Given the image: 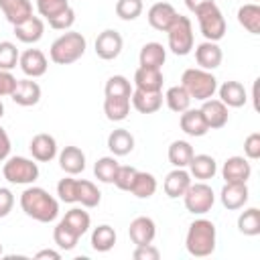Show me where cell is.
I'll use <instances>...</instances> for the list:
<instances>
[{"label": "cell", "instance_id": "6da1fadb", "mask_svg": "<svg viewBox=\"0 0 260 260\" xmlns=\"http://www.w3.org/2000/svg\"><path fill=\"white\" fill-rule=\"evenodd\" d=\"M20 209L35 221L41 223H51L57 219L59 215V201L43 187H35L28 185L22 193H20Z\"/></svg>", "mask_w": 260, "mask_h": 260}, {"label": "cell", "instance_id": "7a4b0ae2", "mask_svg": "<svg viewBox=\"0 0 260 260\" xmlns=\"http://www.w3.org/2000/svg\"><path fill=\"white\" fill-rule=\"evenodd\" d=\"M217 244V230L211 219L197 217L189 223L187 236H185V248L195 258H205L215 252Z\"/></svg>", "mask_w": 260, "mask_h": 260}, {"label": "cell", "instance_id": "3957f363", "mask_svg": "<svg viewBox=\"0 0 260 260\" xmlns=\"http://www.w3.org/2000/svg\"><path fill=\"white\" fill-rule=\"evenodd\" d=\"M87 49V41L81 32L77 30H65L61 37H57L51 43L49 49V59L55 65H71L83 57Z\"/></svg>", "mask_w": 260, "mask_h": 260}, {"label": "cell", "instance_id": "277c9868", "mask_svg": "<svg viewBox=\"0 0 260 260\" xmlns=\"http://www.w3.org/2000/svg\"><path fill=\"white\" fill-rule=\"evenodd\" d=\"M181 85L187 89L191 100L205 102L215 95L217 91V79L211 71L201 69V67H189L181 75Z\"/></svg>", "mask_w": 260, "mask_h": 260}, {"label": "cell", "instance_id": "5b68a950", "mask_svg": "<svg viewBox=\"0 0 260 260\" xmlns=\"http://www.w3.org/2000/svg\"><path fill=\"white\" fill-rule=\"evenodd\" d=\"M2 175L12 185H32L39 179V165L35 162V158L8 156L4 160Z\"/></svg>", "mask_w": 260, "mask_h": 260}, {"label": "cell", "instance_id": "8992f818", "mask_svg": "<svg viewBox=\"0 0 260 260\" xmlns=\"http://www.w3.org/2000/svg\"><path fill=\"white\" fill-rule=\"evenodd\" d=\"M183 203H185V209L189 213L203 215V213L211 211V207L215 203V193H213L211 185H207V181H195L185 191Z\"/></svg>", "mask_w": 260, "mask_h": 260}, {"label": "cell", "instance_id": "52a82bcc", "mask_svg": "<svg viewBox=\"0 0 260 260\" xmlns=\"http://www.w3.org/2000/svg\"><path fill=\"white\" fill-rule=\"evenodd\" d=\"M167 39H169V49L175 55H189L193 51L195 39H193V24L187 16H177V20L173 22V26L167 30Z\"/></svg>", "mask_w": 260, "mask_h": 260}, {"label": "cell", "instance_id": "ba28073f", "mask_svg": "<svg viewBox=\"0 0 260 260\" xmlns=\"http://www.w3.org/2000/svg\"><path fill=\"white\" fill-rule=\"evenodd\" d=\"M197 16V22H199V30L201 35L205 37V41H221L225 37V30H228V24H225V16L223 12L217 8V4H209L205 6Z\"/></svg>", "mask_w": 260, "mask_h": 260}, {"label": "cell", "instance_id": "9c48e42d", "mask_svg": "<svg viewBox=\"0 0 260 260\" xmlns=\"http://www.w3.org/2000/svg\"><path fill=\"white\" fill-rule=\"evenodd\" d=\"M95 55L104 61H114L120 53H122V47H124V39L118 30L114 28H106L98 35L95 39Z\"/></svg>", "mask_w": 260, "mask_h": 260}, {"label": "cell", "instance_id": "30bf717a", "mask_svg": "<svg viewBox=\"0 0 260 260\" xmlns=\"http://www.w3.org/2000/svg\"><path fill=\"white\" fill-rule=\"evenodd\" d=\"M18 67L26 77L37 79V77H43L47 73L49 59L41 49H26L18 57Z\"/></svg>", "mask_w": 260, "mask_h": 260}, {"label": "cell", "instance_id": "8fae6325", "mask_svg": "<svg viewBox=\"0 0 260 260\" xmlns=\"http://www.w3.org/2000/svg\"><path fill=\"white\" fill-rule=\"evenodd\" d=\"M177 16H179V12H177L175 6L169 4V2H154V4L148 8V12H146L148 24H150L154 30H160V32H167V30L173 26V22L177 20Z\"/></svg>", "mask_w": 260, "mask_h": 260}, {"label": "cell", "instance_id": "7c38bea8", "mask_svg": "<svg viewBox=\"0 0 260 260\" xmlns=\"http://www.w3.org/2000/svg\"><path fill=\"white\" fill-rule=\"evenodd\" d=\"M28 150H30V154H32V158H35L37 162H51V160L59 154L55 136H51V134H47V132L35 134V136L30 138Z\"/></svg>", "mask_w": 260, "mask_h": 260}, {"label": "cell", "instance_id": "4fadbf2b", "mask_svg": "<svg viewBox=\"0 0 260 260\" xmlns=\"http://www.w3.org/2000/svg\"><path fill=\"white\" fill-rule=\"evenodd\" d=\"M41 93H43L41 85L37 81H32L30 77H24V79H16V85H14V91L10 93V98L16 106L30 108L41 102Z\"/></svg>", "mask_w": 260, "mask_h": 260}, {"label": "cell", "instance_id": "5bb4252c", "mask_svg": "<svg viewBox=\"0 0 260 260\" xmlns=\"http://www.w3.org/2000/svg\"><path fill=\"white\" fill-rule=\"evenodd\" d=\"M252 175V165L246 156H230L225 158L223 167H221V177L225 183H248Z\"/></svg>", "mask_w": 260, "mask_h": 260}, {"label": "cell", "instance_id": "9a60e30c", "mask_svg": "<svg viewBox=\"0 0 260 260\" xmlns=\"http://www.w3.org/2000/svg\"><path fill=\"white\" fill-rule=\"evenodd\" d=\"M248 199H250V191L246 183H225L219 191V201L230 211H238L246 207Z\"/></svg>", "mask_w": 260, "mask_h": 260}, {"label": "cell", "instance_id": "2e32d148", "mask_svg": "<svg viewBox=\"0 0 260 260\" xmlns=\"http://www.w3.org/2000/svg\"><path fill=\"white\" fill-rule=\"evenodd\" d=\"M128 236L130 242L134 246H144V244H152L154 236H156V223L152 217L148 215H138L130 221L128 225Z\"/></svg>", "mask_w": 260, "mask_h": 260}, {"label": "cell", "instance_id": "e0dca14e", "mask_svg": "<svg viewBox=\"0 0 260 260\" xmlns=\"http://www.w3.org/2000/svg\"><path fill=\"white\" fill-rule=\"evenodd\" d=\"M201 114L209 126V130H219L228 124V118H230V112H228V106L221 102V100H215V98H209L201 104Z\"/></svg>", "mask_w": 260, "mask_h": 260}, {"label": "cell", "instance_id": "ac0fdd59", "mask_svg": "<svg viewBox=\"0 0 260 260\" xmlns=\"http://www.w3.org/2000/svg\"><path fill=\"white\" fill-rule=\"evenodd\" d=\"M195 61L201 69H207V71H213L221 65L223 61V53H221V47L213 41H203L195 47Z\"/></svg>", "mask_w": 260, "mask_h": 260}, {"label": "cell", "instance_id": "d6986e66", "mask_svg": "<svg viewBox=\"0 0 260 260\" xmlns=\"http://www.w3.org/2000/svg\"><path fill=\"white\" fill-rule=\"evenodd\" d=\"M193 183L191 175L187 169H173L167 177H165V183H162V189H165V195L169 199H179L185 195V191L189 189V185Z\"/></svg>", "mask_w": 260, "mask_h": 260}, {"label": "cell", "instance_id": "ffe728a7", "mask_svg": "<svg viewBox=\"0 0 260 260\" xmlns=\"http://www.w3.org/2000/svg\"><path fill=\"white\" fill-rule=\"evenodd\" d=\"M179 126L187 136H193V138H201V136H205L209 132V126H207V122H205V118H203L199 108L197 110L189 108V110L181 112Z\"/></svg>", "mask_w": 260, "mask_h": 260}, {"label": "cell", "instance_id": "44dd1931", "mask_svg": "<svg viewBox=\"0 0 260 260\" xmlns=\"http://www.w3.org/2000/svg\"><path fill=\"white\" fill-rule=\"evenodd\" d=\"M59 167L65 175H79L85 171V152L79 146H65L59 154Z\"/></svg>", "mask_w": 260, "mask_h": 260}, {"label": "cell", "instance_id": "7402d4cb", "mask_svg": "<svg viewBox=\"0 0 260 260\" xmlns=\"http://www.w3.org/2000/svg\"><path fill=\"white\" fill-rule=\"evenodd\" d=\"M12 28H14V37H16L20 43H24V45H35V43H39V41L43 39V35H45V22H43V18H39V16H30V18H26L24 22L14 24Z\"/></svg>", "mask_w": 260, "mask_h": 260}, {"label": "cell", "instance_id": "603a6c76", "mask_svg": "<svg viewBox=\"0 0 260 260\" xmlns=\"http://www.w3.org/2000/svg\"><path fill=\"white\" fill-rule=\"evenodd\" d=\"M162 71L154 67H138L134 71V89L140 91H162Z\"/></svg>", "mask_w": 260, "mask_h": 260}, {"label": "cell", "instance_id": "cb8c5ba5", "mask_svg": "<svg viewBox=\"0 0 260 260\" xmlns=\"http://www.w3.org/2000/svg\"><path fill=\"white\" fill-rule=\"evenodd\" d=\"M162 91H140V89H134L132 95H130V104L136 112L140 114H154L160 110L162 106Z\"/></svg>", "mask_w": 260, "mask_h": 260}, {"label": "cell", "instance_id": "d4e9b609", "mask_svg": "<svg viewBox=\"0 0 260 260\" xmlns=\"http://www.w3.org/2000/svg\"><path fill=\"white\" fill-rule=\"evenodd\" d=\"M0 10L6 16V20L14 26L32 16V2L30 0H0Z\"/></svg>", "mask_w": 260, "mask_h": 260}, {"label": "cell", "instance_id": "484cf974", "mask_svg": "<svg viewBox=\"0 0 260 260\" xmlns=\"http://www.w3.org/2000/svg\"><path fill=\"white\" fill-rule=\"evenodd\" d=\"M187 167H189L191 179H197V181H209L217 173V162L211 154H193Z\"/></svg>", "mask_w": 260, "mask_h": 260}, {"label": "cell", "instance_id": "4316f807", "mask_svg": "<svg viewBox=\"0 0 260 260\" xmlns=\"http://www.w3.org/2000/svg\"><path fill=\"white\" fill-rule=\"evenodd\" d=\"M217 93H219V100L228 106V108H242L246 102H248V93H246V87L240 83V81H223L219 87H217Z\"/></svg>", "mask_w": 260, "mask_h": 260}, {"label": "cell", "instance_id": "83f0119b", "mask_svg": "<svg viewBox=\"0 0 260 260\" xmlns=\"http://www.w3.org/2000/svg\"><path fill=\"white\" fill-rule=\"evenodd\" d=\"M167 61V49L156 43V41H150V43H144L140 53H138V63L140 67H154V69H160Z\"/></svg>", "mask_w": 260, "mask_h": 260}, {"label": "cell", "instance_id": "f1b7e54d", "mask_svg": "<svg viewBox=\"0 0 260 260\" xmlns=\"http://www.w3.org/2000/svg\"><path fill=\"white\" fill-rule=\"evenodd\" d=\"M108 148L114 156H126L134 150V136L126 128H116L108 134Z\"/></svg>", "mask_w": 260, "mask_h": 260}, {"label": "cell", "instance_id": "f546056e", "mask_svg": "<svg viewBox=\"0 0 260 260\" xmlns=\"http://www.w3.org/2000/svg\"><path fill=\"white\" fill-rule=\"evenodd\" d=\"M238 22L250 35H260V6L258 2H248L238 8Z\"/></svg>", "mask_w": 260, "mask_h": 260}, {"label": "cell", "instance_id": "4dcf8cb0", "mask_svg": "<svg viewBox=\"0 0 260 260\" xmlns=\"http://www.w3.org/2000/svg\"><path fill=\"white\" fill-rule=\"evenodd\" d=\"M193 154H195V150L187 140H173L171 146H169V152H167L169 162L177 169H187Z\"/></svg>", "mask_w": 260, "mask_h": 260}, {"label": "cell", "instance_id": "1f68e13d", "mask_svg": "<svg viewBox=\"0 0 260 260\" xmlns=\"http://www.w3.org/2000/svg\"><path fill=\"white\" fill-rule=\"evenodd\" d=\"M156 177L152 173H146V171H138L136 177H134V183L130 187V193L138 199H150L154 193H156Z\"/></svg>", "mask_w": 260, "mask_h": 260}, {"label": "cell", "instance_id": "d6a6232c", "mask_svg": "<svg viewBox=\"0 0 260 260\" xmlns=\"http://www.w3.org/2000/svg\"><path fill=\"white\" fill-rule=\"evenodd\" d=\"M100 201L102 191L98 189V185L87 179H77V203H81V207L85 209H93L100 205Z\"/></svg>", "mask_w": 260, "mask_h": 260}, {"label": "cell", "instance_id": "836d02e7", "mask_svg": "<svg viewBox=\"0 0 260 260\" xmlns=\"http://www.w3.org/2000/svg\"><path fill=\"white\" fill-rule=\"evenodd\" d=\"M191 95L187 93V89L183 87V85H173V87H169L167 89V93H165V104H167V108L171 110V112H175V114H181V112H185V110H189L191 108Z\"/></svg>", "mask_w": 260, "mask_h": 260}, {"label": "cell", "instance_id": "e575fe53", "mask_svg": "<svg viewBox=\"0 0 260 260\" xmlns=\"http://www.w3.org/2000/svg\"><path fill=\"white\" fill-rule=\"evenodd\" d=\"M61 221L65 223V225H69L79 238L89 230V225H91V217H89V213L83 209V207H71L69 211H65V215L61 217Z\"/></svg>", "mask_w": 260, "mask_h": 260}, {"label": "cell", "instance_id": "d590c367", "mask_svg": "<svg viewBox=\"0 0 260 260\" xmlns=\"http://www.w3.org/2000/svg\"><path fill=\"white\" fill-rule=\"evenodd\" d=\"M238 232L244 236H250V238L260 234V209L258 207H246L238 215Z\"/></svg>", "mask_w": 260, "mask_h": 260}, {"label": "cell", "instance_id": "8d00e7d4", "mask_svg": "<svg viewBox=\"0 0 260 260\" xmlns=\"http://www.w3.org/2000/svg\"><path fill=\"white\" fill-rule=\"evenodd\" d=\"M116 244V230L108 223H102L93 228L91 232V248L95 252H110Z\"/></svg>", "mask_w": 260, "mask_h": 260}, {"label": "cell", "instance_id": "74e56055", "mask_svg": "<svg viewBox=\"0 0 260 260\" xmlns=\"http://www.w3.org/2000/svg\"><path fill=\"white\" fill-rule=\"evenodd\" d=\"M104 114L110 122H122L130 114V98H106Z\"/></svg>", "mask_w": 260, "mask_h": 260}, {"label": "cell", "instance_id": "f35d334b", "mask_svg": "<svg viewBox=\"0 0 260 260\" xmlns=\"http://www.w3.org/2000/svg\"><path fill=\"white\" fill-rule=\"evenodd\" d=\"M118 167H120V162L116 160L114 154L112 156H102L93 165V175H95V179L100 183H114V177L118 173Z\"/></svg>", "mask_w": 260, "mask_h": 260}, {"label": "cell", "instance_id": "ab89813d", "mask_svg": "<svg viewBox=\"0 0 260 260\" xmlns=\"http://www.w3.org/2000/svg\"><path fill=\"white\" fill-rule=\"evenodd\" d=\"M53 240H55V244H57L59 250L69 252V250H73V248L77 246L79 236H77L69 225H65V223L59 219V223L53 228Z\"/></svg>", "mask_w": 260, "mask_h": 260}, {"label": "cell", "instance_id": "60d3db41", "mask_svg": "<svg viewBox=\"0 0 260 260\" xmlns=\"http://www.w3.org/2000/svg\"><path fill=\"white\" fill-rule=\"evenodd\" d=\"M132 91L134 89H132L128 77H124V75H112V77H108L106 87H104L106 98H130Z\"/></svg>", "mask_w": 260, "mask_h": 260}, {"label": "cell", "instance_id": "b9f144b4", "mask_svg": "<svg viewBox=\"0 0 260 260\" xmlns=\"http://www.w3.org/2000/svg\"><path fill=\"white\" fill-rule=\"evenodd\" d=\"M20 51L12 41H0V69L2 71H12L18 65Z\"/></svg>", "mask_w": 260, "mask_h": 260}, {"label": "cell", "instance_id": "7bdbcfd3", "mask_svg": "<svg viewBox=\"0 0 260 260\" xmlns=\"http://www.w3.org/2000/svg\"><path fill=\"white\" fill-rule=\"evenodd\" d=\"M144 10L142 0H116V14L122 20H136Z\"/></svg>", "mask_w": 260, "mask_h": 260}, {"label": "cell", "instance_id": "ee69618b", "mask_svg": "<svg viewBox=\"0 0 260 260\" xmlns=\"http://www.w3.org/2000/svg\"><path fill=\"white\" fill-rule=\"evenodd\" d=\"M57 195L63 203H77V179H73V175L63 177L57 183Z\"/></svg>", "mask_w": 260, "mask_h": 260}, {"label": "cell", "instance_id": "f6af8a7d", "mask_svg": "<svg viewBox=\"0 0 260 260\" xmlns=\"http://www.w3.org/2000/svg\"><path fill=\"white\" fill-rule=\"evenodd\" d=\"M35 6H37V10H39V14L49 20V18H53L55 14L63 12V10L69 6V2H67V0H35Z\"/></svg>", "mask_w": 260, "mask_h": 260}, {"label": "cell", "instance_id": "bcb514c9", "mask_svg": "<svg viewBox=\"0 0 260 260\" xmlns=\"http://www.w3.org/2000/svg\"><path fill=\"white\" fill-rule=\"evenodd\" d=\"M136 173H138V169H134V167H130V165H120V167H118V173H116V177H114V185H116L120 191H130Z\"/></svg>", "mask_w": 260, "mask_h": 260}, {"label": "cell", "instance_id": "7dc6e473", "mask_svg": "<svg viewBox=\"0 0 260 260\" xmlns=\"http://www.w3.org/2000/svg\"><path fill=\"white\" fill-rule=\"evenodd\" d=\"M47 22H49V26L55 28V30H71V26H73V22H75V10H73L71 6H67L63 12L55 14V16L49 18Z\"/></svg>", "mask_w": 260, "mask_h": 260}, {"label": "cell", "instance_id": "c3c4849f", "mask_svg": "<svg viewBox=\"0 0 260 260\" xmlns=\"http://www.w3.org/2000/svg\"><path fill=\"white\" fill-rule=\"evenodd\" d=\"M244 156L248 160H258L260 158V132H252L244 140Z\"/></svg>", "mask_w": 260, "mask_h": 260}, {"label": "cell", "instance_id": "681fc988", "mask_svg": "<svg viewBox=\"0 0 260 260\" xmlns=\"http://www.w3.org/2000/svg\"><path fill=\"white\" fill-rule=\"evenodd\" d=\"M134 260H158L160 258V250L152 244H144V246H136L132 252Z\"/></svg>", "mask_w": 260, "mask_h": 260}, {"label": "cell", "instance_id": "f907efd6", "mask_svg": "<svg viewBox=\"0 0 260 260\" xmlns=\"http://www.w3.org/2000/svg\"><path fill=\"white\" fill-rule=\"evenodd\" d=\"M14 207V193L8 187H0V217H6Z\"/></svg>", "mask_w": 260, "mask_h": 260}, {"label": "cell", "instance_id": "816d5d0a", "mask_svg": "<svg viewBox=\"0 0 260 260\" xmlns=\"http://www.w3.org/2000/svg\"><path fill=\"white\" fill-rule=\"evenodd\" d=\"M14 85H16V77L10 71H2L0 69V100L10 95L14 91Z\"/></svg>", "mask_w": 260, "mask_h": 260}, {"label": "cell", "instance_id": "f5cc1de1", "mask_svg": "<svg viewBox=\"0 0 260 260\" xmlns=\"http://www.w3.org/2000/svg\"><path fill=\"white\" fill-rule=\"evenodd\" d=\"M10 148H12L10 136H8V132L0 126V162H4V160L10 156Z\"/></svg>", "mask_w": 260, "mask_h": 260}, {"label": "cell", "instance_id": "db71d44e", "mask_svg": "<svg viewBox=\"0 0 260 260\" xmlns=\"http://www.w3.org/2000/svg\"><path fill=\"white\" fill-rule=\"evenodd\" d=\"M209 4H213V0H185L187 10L193 12V14H199V12H201L205 6H209Z\"/></svg>", "mask_w": 260, "mask_h": 260}, {"label": "cell", "instance_id": "11a10c76", "mask_svg": "<svg viewBox=\"0 0 260 260\" xmlns=\"http://www.w3.org/2000/svg\"><path fill=\"white\" fill-rule=\"evenodd\" d=\"M35 258H37V260H43V258H53V260H59V258H61V252L45 248V250H39V252L35 254Z\"/></svg>", "mask_w": 260, "mask_h": 260}, {"label": "cell", "instance_id": "9f6ffc18", "mask_svg": "<svg viewBox=\"0 0 260 260\" xmlns=\"http://www.w3.org/2000/svg\"><path fill=\"white\" fill-rule=\"evenodd\" d=\"M2 116H4V104H2V100H0V120H2Z\"/></svg>", "mask_w": 260, "mask_h": 260}, {"label": "cell", "instance_id": "6f0895ef", "mask_svg": "<svg viewBox=\"0 0 260 260\" xmlns=\"http://www.w3.org/2000/svg\"><path fill=\"white\" fill-rule=\"evenodd\" d=\"M0 256H2V244H0Z\"/></svg>", "mask_w": 260, "mask_h": 260}, {"label": "cell", "instance_id": "680465c9", "mask_svg": "<svg viewBox=\"0 0 260 260\" xmlns=\"http://www.w3.org/2000/svg\"><path fill=\"white\" fill-rule=\"evenodd\" d=\"M252 2H258V0H252Z\"/></svg>", "mask_w": 260, "mask_h": 260}]
</instances>
